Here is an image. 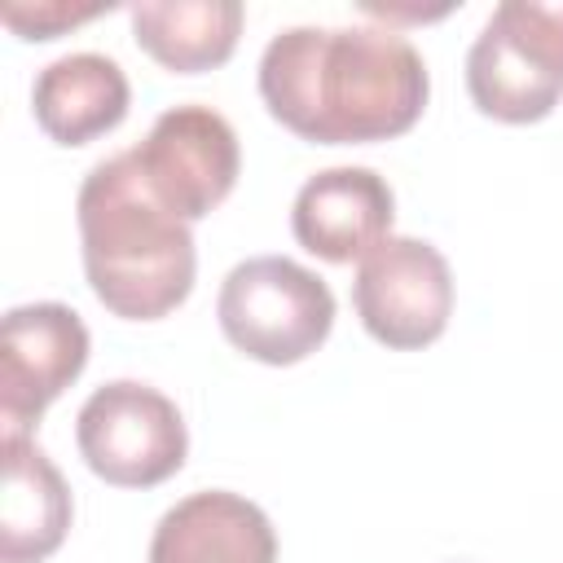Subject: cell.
Here are the masks:
<instances>
[{
    "instance_id": "1",
    "label": "cell",
    "mask_w": 563,
    "mask_h": 563,
    "mask_svg": "<svg viewBox=\"0 0 563 563\" xmlns=\"http://www.w3.org/2000/svg\"><path fill=\"white\" fill-rule=\"evenodd\" d=\"M427 66L391 26H290L260 57L268 114L312 145H369L427 110Z\"/></svg>"
},
{
    "instance_id": "2",
    "label": "cell",
    "mask_w": 563,
    "mask_h": 563,
    "mask_svg": "<svg viewBox=\"0 0 563 563\" xmlns=\"http://www.w3.org/2000/svg\"><path fill=\"white\" fill-rule=\"evenodd\" d=\"M79 242L92 295L123 321H158L194 290V233L136 172L132 150L97 163L79 185Z\"/></svg>"
},
{
    "instance_id": "3",
    "label": "cell",
    "mask_w": 563,
    "mask_h": 563,
    "mask_svg": "<svg viewBox=\"0 0 563 563\" xmlns=\"http://www.w3.org/2000/svg\"><path fill=\"white\" fill-rule=\"evenodd\" d=\"M466 92L497 123H537L563 97V0H506L466 53Z\"/></svg>"
},
{
    "instance_id": "4",
    "label": "cell",
    "mask_w": 563,
    "mask_h": 563,
    "mask_svg": "<svg viewBox=\"0 0 563 563\" xmlns=\"http://www.w3.org/2000/svg\"><path fill=\"white\" fill-rule=\"evenodd\" d=\"M216 317L242 356L295 365L325 343L334 325V295L312 268L286 255H255L229 268Z\"/></svg>"
},
{
    "instance_id": "5",
    "label": "cell",
    "mask_w": 563,
    "mask_h": 563,
    "mask_svg": "<svg viewBox=\"0 0 563 563\" xmlns=\"http://www.w3.org/2000/svg\"><path fill=\"white\" fill-rule=\"evenodd\" d=\"M75 444L97 479L114 488H154L185 466L189 431L176 400H167L158 387L114 378L84 400Z\"/></svg>"
},
{
    "instance_id": "6",
    "label": "cell",
    "mask_w": 563,
    "mask_h": 563,
    "mask_svg": "<svg viewBox=\"0 0 563 563\" xmlns=\"http://www.w3.org/2000/svg\"><path fill=\"white\" fill-rule=\"evenodd\" d=\"M352 303L369 339L391 352H418L435 343L453 317L449 260L422 238H383L356 264Z\"/></svg>"
},
{
    "instance_id": "7",
    "label": "cell",
    "mask_w": 563,
    "mask_h": 563,
    "mask_svg": "<svg viewBox=\"0 0 563 563\" xmlns=\"http://www.w3.org/2000/svg\"><path fill=\"white\" fill-rule=\"evenodd\" d=\"M136 172L150 194L185 224L211 216L238 185L242 150L229 119L211 106H172L132 145Z\"/></svg>"
},
{
    "instance_id": "8",
    "label": "cell",
    "mask_w": 563,
    "mask_h": 563,
    "mask_svg": "<svg viewBox=\"0 0 563 563\" xmlns=\"http://www.w3.org/2000/svg\"><path fill=\"white\" fill-rule=\"evenodd\" d=\"M88 325L66 303H22L0 325V422L26 435L31 422L84 374Z\"/></svg>"
},
{
    "instance_id": "9",
    "label": "cell",
    "mask_w": 563,
    "mask_h": 563,
    "mask_svg": "<svg viewBox=\"0 0 563 563\" xmlns=\"http://www.w3.org/2000/svg\"><path fill=\"white\" fill-rule=\"evenodd\" d=\"M391 185L374 167H325L295 194L290 229L308 255L325 264H352L391 238Z\"/></svg>"
},
{
    "instance_id": "10",
    "label": "cell",
    "mask_w": 563,
    "mask_h": 563,
    "mask_svg": "<svg viewBox=\"0 0 563 563\" xmlns=\"http://www.w3.org/2000/svg\"><path fill=\"white\" fill-rule=\"evenodd\" d=\"M150 563H277V532L255 501L207 488L158 519Z\"/></svg>"
},
{
    "instance_id": "11",
    "label": "cell",
    "mask_w": 563,
    "mask_h": 563,
    "mask_svg": "<svg viewBox=\"0 0 563 563\" xmlns=\"http://www.w3.org/2000/svg\"><path fill=\"white\" fill-rule=\"evenodd\" d=\"M132 88L114 57L101 53H70L48 62L35 75L31 110L48 141L57 145H88L114 132L128 114Z\"/></svg>"
},
{
    "instance_id": "12",
    "label": "cell",
    "mask_w": 563,
    "mask_h": 563,
    "mask_svg": "<svg viewBox=\"0 0 563 563\" xmlns=\"http://www.w3.org/2000/svg\"><path fill=\"white\" fill-rule=\"evenodd\" d=\"M70 532V488L26 435H4L0 563H44Z\"/></svg>"
},
{
    "instance_id": "13",
    "label": "cell",
    "mask_w": 563,
    "mask_h": 563,
    "mask_svg": "<svg viewBox=\"0 0 563 563\" xmlns=\"http://www.w3.org/2000/svg\"><path fill=\"white\" fill-rule=\"evenodd\" d=\"M136 44L172 75H202L233 57L246 9L238 0H141L128 9Z\"/></svg>"
},
{
    "instance_id": "14",
    "label": "cell",
    "mask_w": 563,
    "mask_h": 563,
    "mask_svg": "<svg viewBox=\"0 0 563 563\" xmlns=\"http://www.w3.org/2000/svg\"><path fill=\"white\" fill-rule=\"evenodd\" d=\"M9 31H18L22 40H57L66 26H79V22H92L97 13H110V4H4L0 9Z\"/></svg>"
}]
</instances>
